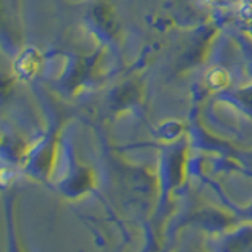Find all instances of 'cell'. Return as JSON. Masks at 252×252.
I'll use <instances>...</instances> for the list:
<instances>
[{"label":"cell","mask_w":252,"mask_h":252,"mask_svg":"<svg viewBox=\"0 0 252 252\" xmlns=\"http://www.w3.org/2000/svg\"><path fill=\"white\" fill-rule=\"evenodd\" d=\"M44 57L36 47L33 46H22L21 49L14 52L13 57V74L19 82L29 84L33 81L43 69Z\"/></svg>","instance_id":"1"},{"label":"cell","mask_w":252,"mask_h":252,"mask_svg":"<svg viewBox=\"0 0 252 252\" xmlns=\"http://www.w3.org/2000/svg\"><path fill=\"white\" fill-rule=\"evenodd\" d=\"M5 220H6V252H26L14 219V195L5 194Z\"/></svg>","instance_id":"2"}]
</instances>
